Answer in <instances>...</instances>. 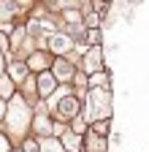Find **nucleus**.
<instances>
[{"mask_svg":"<svg viewBox=\"0 0 149 152\" xmlns=\"http://www.w3.org/2000/svg\"><path fill=\"white\" fill-rule=\"evenodd\" d=\"M108 114H111L108 92L92 87V90H89V101H87V117H89V122H95V120H108Z\"/></svg>","mask_w":149,"mask_h":152,"instance_id":"nucleus-1","label":"nucleus"},{"mask_svg":"<svg viewBox=\"0 0 149 152\" xmlns=\"http://www.w3.org/2000/svg\"><path fill=\"white\" fill-rule=\"evenodd\" d=\"M14 122V133L25 130V125L30 122V106L22 101V98H11V106H8V125Z\"/></svg>","mask_w":149,"mask_h":152,"instance_id":"nucleus-2","label":"nucleus"},{"mask_svg":"<svg viewBox=\"0 0 149 152\" xmlns=\"http://www.w3.org/2000/svg\"><path fill=\"white\" fill-rule=\"evenodd\" d=\"M54 106H57V114H60V117H76V114H79V98H76V95H71V92H63V101H57V103H54Z\"/></svg>","mask_w":149,"mask_h":152,"instance_id":"nucleus-3","label":"nucleus"},{"mask_svg":"<svg viewBox=\"0 0 149 152\" xmlns=\"http://www.w3.org/2000/svg\"><path fill=\"white\" fill-rule=\"evenodd\" d=\"M100 68H103V49H100V44H95V46H89L87 54H84V71L95 73Z\"/></svg>","mask_w":149,"mask_h":152,"instance_id":"nucleus-4","label":"nucleus"},{"mask_svg":"<svg viewBox=\"0 0 149 152\" xmlns=\"http://www.w3.org/2000/svg\"><path fill=\"white\" fill-rule=\"evenodd\" d=\"M71 46H73L71 35H65V33H52L49 35V49L54 54H65V52H71Z\"/></svg>","mask_w":149,"mask_h":152,"instance_id":"nucleus-5","label":"nucleus"},{"mask_svg":"<svg viewBox=\"0 0 149 152\" xmlns=\"http://www.w3.org/2000/svg\"><path fill=\"white\" fill-rule=\"evenodd\" d=\"M54 87H57V76L49 73V71H44V73L38 76V92H41V95H52Z\"/></svg>","mask_w":149,"mask_h":152,"instance_id":"nucleus-6","label":"nucleus"},{"mask_svg":"<svg viewBox=\"0 0 149 152\" xmlns=\"http://www.w3.org/2000/svg\"><path fill=\"white\" fill-rule=\"evenodd\" d=\"M27 68L30 71H46L49 68V54L46 52H33L30 60H27Z\"/></svg>","mask_w":149,"mask_h":152,"instance_id":"nucleus-7","label":"nucleus"},{"mask_svg":"<svg viewBox=\"0 0 149 152\" xmlns=\"http://www.w3.org/2000/svg\"><path fill=\"white\" fill-rule=\"evenodd\" d=\"M8 73H11V79L19 84V82H25L27 79V63H19V60H11L8 63Z\"/></svg>","mask_w":149,"mask_h":152,"instance_id":"nucleus-8","label":"nucleus"},{"mask_svg":"<svg viewBox=\"0 0 149 152\" xmlns=\"http://www.w3.org/2000/svg\"><path fill=\"white\" fill-rule=\"evenodd\" d=\"M54 76H57L60 82L73 79V68H71V63H65V60H54Z\"/></svg>","mask_w":149,"mask_h":152,"instance_id":"nucleus-9","label":"nucleus"},{"mask_svg":"<svg viewBox=\"0 0 149 152\" xmlns=\"http://www.w3.org/2000/svg\"><path fill=\"white\" fill-rule=\"evenodd\" d=\"M87 149H89V152H106V139L100 136V133L92 130L89 136H87Z\"/></svg>","mask_w":149,"mask_h":152,"instance_id":"nucleus-10","label":"nucleus"},{"mask_svg":"<svg viewBox=\"0 0 149 152\" xmlns=\"http://www.w3.org/2000/svg\"><path fill=\"white\" fill-rule=\"evenodd\" d=\"M63 147H65V152H79L81 149V136H79V133H68V136H63Z\"/></svg>","mask_w":149,"mask_h":152,"instance_id":"nucleus-11","label":"nucleus"},{"mask_svg":"<svg viewBox=\"0 0 149 152\" xmlns=\"http://www.w3.org/2000/svg\"><path fill=\"white\" fill-rule=\"evenodd\" d=\"M16 14V3H11V0H0V22H11Z\"/></svg>","mask_w":149,"mask_h":152,"instance_id":"nucleus-12","label":"nucleus"},{"mask_svg":"<svg viewBox=\"0 0 149 152\" xmlns=\"http://www.w3.org/2000/svg\"><path fill=\"white\" fill-rule=\"evenodd\" d=\"M89 84H92V87H98V84L106 87V84H108V73H106V71H95V73H89Z\"/></svg>","mask_w":149,"mask_h":152,"instance_id":"nucleus-13","label":"nucleus"},{"mask_svg":"<svg viewBox=\"0 0 149 152\" xmlns=\"http://www.w3.org/2000/svg\"><path fill=\"white\" fill-rule=\"evenodd\" d=\"M41 152H65V147H63V141H54V139H46V141L41 144Z\"/></svg>","mask_w":149,"mask_h":152,"instance_id":"nucleus-14","label":"nucleus"},{"mask_svg":"<svg viewBox=\"0 0 149 152\" xmlns=\"http://www.w3.org/2000/svg\"><path fill=\"white\" fill-rule=\"evenodd\" d=\"M100 41H103V30H100V27H89V30H87V44L95 46V44H100Z\"/></svg>","mask_w":149,"mask_h":152,"instance_id":"nucleus-15","label":"nucleus"},{"mask_svg":"<svg viewBox=\"0 0 149 152\" xmlns=\"http://www.w3.org/2000/svg\"><path fill=\"white\" fill-rule=\"evenodd\" d=\"M11 92H14V82L6 79V76H0V95H3V98H8Z\"/></svg>","mask_w":149,"mask_h":152,"instance_id":"nucleus-16","label":"nucleus"},{"mask_svg":"<svg viewBox=\"0 0 149 152\" xmlns=\"http://www.w3.org/2000/svg\"><path fill=\"white\" fill-rule=\"evenodd\" d=\"M100 19H103V16L95 11V14H89V16L84 19V25H87V27H100Z\"/></svg>","mask_w":149,"mask_h":152,"instance_id":"nucleus-17","label":"nucleus"},{"mask_svg":"<svg viewBox=\"0 0 149 152\" xmlns=\"http://www.w3.org/2000/svg\"><path fill=\"white\" fill-rule=\"evenodd\" d=\"M92 130H95V133H100V136H103V133L108 130V120H95V122H92Z\"/></svg>","mask_w":149,"mask_h":152,"instance_id":"nucleus-18","label":"nucleus"},{"mask_svg":"<svg viewBox=\"0 0 149 152\" xmlns=\"http://www.w3.org/2000/svg\"><path fill=\"white\" fill-rule=\"evenodd\" d=\"M38 130H41V133H52V130H54V125H49V120H46V117H41V120H38Z\"/></svg>","mask_w":149,"mask_h":152,"instance_id":"nucleus-19","label":"nucleus"},{"mask_svg":"<svg viewBox=\"0 0 149 152\" xmlns=\"http://www.w3.org/2000/svg\"><path fill=\"white\" fill-rule=\"evenodd\" d=\"M87 128H84V122L81 120H76V117H73V133H79V136H81V133H84Z\"/></svg>","mask_w":149,"mask_h":152,"instance_id":"nucleus-20","label":"nucleus"},{"mask_svg":"<svg viewBox=\"0 0 149 152\" xmlns=\"http://www.w3.org/2000/svg\"><path fill=\"white\" fill-rule=\"evenodd\" d=\"M38 149H41V147L35 144V141H25V149H22V152H38Z\"/></svg>","mask_w":149,"mask_h":152,"instance_id":"nucleus-21","label":"nucleus"},{"mask_svg":"<svg viewBox=\"0 0 149 152\" xmlns=\"http://www.w3.org/2000/svg\"><path fill=\"white\" fill-rule=\"evenodd\" d=\"M0 152H8V139L0 133Z\"/></svg>","mask_w":149,"mask_h":152,"instance_id":"nucleus-22","label":"nucleus"},{"mask_svg":"<svg viewBox=\"0 0 149 152\" xmlns=\"http://www.w3.org/2000/svg\"><path fill=\"white\" fill-rule=\"evenodd\" d=\"M0 49H8V38H6L3 33H0Z\"/></svg>","mask_w":149,"mask_h":152,"instance_id":"nucleus-23","label":"nucleus"},{"mask_svg":"<svg viewBox=\"0 0 149 152\" xmlns=\"http://www.w3.org/2000/svg\"><path fill=\"white\" fill-rule=\"evenodd\" d=\"M3 114H6V103L0 101V120H3Z\"/></svg>","mask_w":149,"mask_h":152,"instance_id":"nucleus-24","label":"nucleus"},{"mask_svg":"<svg viewBox=\"0 0 149 152\" xmlns=\"http://www.w3.org/2000/svg\"><path fill=\"white\" fill-rule=\"evenodd\" d=\"M16 3H22V6H27V3H33V0H16Z\"/></svg>","mask_w":149,"mask_h":152,"instance_id":"nucleus-25","label":"nucleus"},{"mask_svg":"<svg viewBox=\"0 0 149 152\" xmlns=\"http://www.w3.org/2000/svg\"><path fill=\"white\" fill-rule=\"evenodd\" d=\"M0 71H3V54H0Z\"/></svg>","mask_w":149,"mask_h":152,"instance_id":"nucleus-26","label":"nucleus"},{"mask_svg":"<svg viewBox=\"0 0 149 152\" xmlns=\"http://www.w3.org/2000/svg\"><path fill=\"white\" fill-rule=\"evenodd\" d=\"M46 3H57V0H46Z\"/></svg>","mask_w":149,"mask_h":152,"instance_id":"nucleus-27","label":"nucleus"},{"mask_svg":"<svg viewBox=\"0 0 149 152\" xmlns=\"http://www.w3.org/2000/svg\"><path fill=\"white\" fill-rule=\"evenodd\" d=\"M103 3H108V0H103Z\"/></svg>","mask_w":149,"mask_h":152,"instance_id":"nucleus-28","label":"nucleus"}]
</instances>
